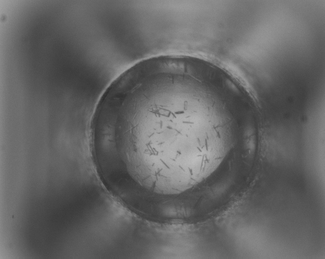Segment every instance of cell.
<instances>
[{"label": "cell", "instance_id": "1", "mask_svg": "<svg viewBox=\"0 0 325 259\" xmlns=\"http://www.w3.org/2000/svg\"><path fill=\"white\" fill-rule=\"evenodd\" d=\"M205 119L193 81L163 79L131 87L121 111L118 136L125 169L167 178L201 171L207 141L191 130Z\"/></svg>", "mask_w": 325, "mask_h": 259}]
</instances>
